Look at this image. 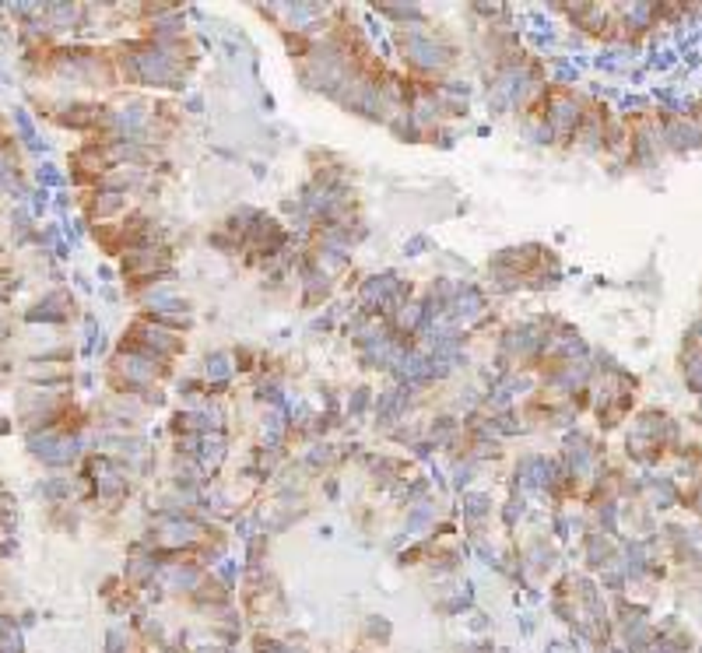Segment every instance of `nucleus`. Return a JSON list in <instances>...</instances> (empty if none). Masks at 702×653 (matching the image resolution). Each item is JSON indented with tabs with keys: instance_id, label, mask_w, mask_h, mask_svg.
I'll return each instance as SVG.
<instances>
[{
	"instance_id": "obj_2",
	"label": "nucleus",
	"mask_w": 702,
	"mask_h": 653,
	"mask_svg": "<svg viewBox=\"0 0 702 653\" xmlns=\"http://www.w3.org/2000/svg\"><path fill=\"white\" fill-rule=\"evenodd\" d=\"M401 288H404V285L397 281V274H393V271L366 278L362 288H358V306H362V313H383V309H386V302H390Z\"/></svg>"
},
{
	"instance_id": "obj_3",
	"label": "nucleus",
	"mask_w": 702,
	"mask_h": 653,
	"mask_svg": "<svg viewBox=\"0 0 702 653\" xmlns=\"http://www.w3.org/2000/svg\"><path fill=\"white\" fill-rule=\"evenodd\" d=\"M130 341H137L141 348L155 352L159 359H169V355H179V352H183V341H179L172 330H166V326H159V324H151V320H144V324L134 326Z\"/></svg>"
},
{
	"instance_id": "obj_8",
	"label": "nucleus",
	"mask_w": 702,
	"mask_h": 653,
	"mask_svg": "<svg viewBox=\"0 0 702 653\" xmlns=\"http://www.w3.org/2000/svg\"><path fill=\"white\" fill-rule=\"evenodd\" d=\"M221 457H225V436H221V432L204 436V439H201V449H197L201 467H218V464H221Z\"/></svg>"
},
{
	"instance_id": "obj_9",
	"label": "nucleus",
	"mask_w": 702,
	"mask_h": 653,
	"mask_svg": "<svg viewBox=\"0 0 702 653\" xmlns=\"http://www.w3.org/2000/svg\"><path fill=\"white\" fill-rule=\"evenodd\" d=\"M432 520H436V502L432 499H421V502H414L411 513H408V534H421L432 527Z\"/></svg>"
},
{
	"instance_id": "obj_14",
	"label": "nucleus",
	"mask_w": 702,
	"mask_h": 653,
	"mask_svg": "<svg viewBox=\"0 0 702 653\" xmlns=\"http://www.w3.org/2000/svg\"><path fill=\"white\" fill-rule=\"evenodd\" d=\"M14 126H18V134H21L25 144H36V123H32V116H29L21 106L14 109Z\"/></svg>"
},
{
	"instance_id": "obj_25",
	"label": "nucleus",
	"mask_w": 702,
	"mask_h": 653,
	"mask_svg": "<svg viewBox=\"0 0 702 653\" xmlns=\"http://www.w3.org/2000/svg\"><path fill=\"white\" fill-rule=\"evenodd\" d=\"M414 453L425 460V457H432V443H414Z\"/></svg>"
},
{
	"instance_id": "obj_24",
	"label": "nucleus",
	"mask_w": 702,
	"mask_h": 653,
	"mask_svg": "<svg viewBox=\"0 0 702 653\" xmlns=\"http://www.w3.org/2000/svg\"><path fill=\"white\" fill-rule=\"evenodd\" d=\"M186 109H190V113H204V99H201V95H190V99H186Z\"/></svg>"
},
{
	"instance_id": "obj_1",
	"label": "nucleus",
	"mask_w": 702,
	"mask_h": 653,
	"mask_svg": "<svg viewBox=\"0 0 702 653\" xmlns=\"http://www.w3.org/2000/svg\"><path fill=\"white\" fill-rule=\"evenodd\" d=\"M397 42H401L404 60H408L411 67H418V71H443V67H450V60H453V53H450L446 46H439L425 29L401 32Z\"/></svg>"
},
{
	"instance_id": "obj_5",
	"label": "nucleus",
	"mask_w": 702,
	"mask_h": 653,
	"mask_svg": "<svg viewBox=\"0 0 702 653\" xmlns=\"http://www.w3.org/2000/svg\"><path fill=\"white\" fill-rule=\"evenodd\" d=\"M331 285H334L331 274H327L320 264H316V267H313V264H306V267H302V295H306V302H309V306H313V302H320V299H327V295H331Z\"/></svg>"
},
{
	"instance_id": "obj_19",
	"label": "nucleus",
	"mask_w": 702,
	"mask_h": 653,
	"mask_svg": "<svg viewBox=\"0 0 702 653\" xmlns=\"http://www.w3.org/2000/svg\"><path fill=\"white\" fill-rule=\"evenodd\" d=\"M366 408H369V387H358V390L351 394V401H348V411H351V414H362Z\"/></svg>"
},
{
	"instance_id": "obj_13",
	"label": "nucleus",
	"mask_w": 702,
	"mask_h": 653,
	"mask_svg": "<svg viewBox=\"0 0 702 653\" xmlns=\"http://www.w3.org/2000/svg\"><path fill=\"white\" fill-rule=\"evenodd\" d=\"M379 14H386V18L401 21V25H408V18H414L418 25H425V21H421V7H414V4H408V7H393V4H383V7H379Z\"/></svg>"
},
{
	"instance_id": "obj_16",
	"label": "nucleus",
	"mask_w": 702,
	"mask_h": 653,
	"mask_svg": "<svg viewBox=\"0 0 702 653\" xmlns=\"http://www.w3.org/2000/svg\"><path fill=\"white\" fill-rule=\"evenodd\" d=\"M36 492H39L42 499H53L56 502V499H67L71 495V482H42Z\"/></svg>"
},
{
	"instance_id": "obj_7",
	"label": "nucleus",
	"mask_w": 702,
	"mask_h": 653,
	"mask_svg": "<svg viewBox=\"0 0 702 653\" xmlns=\"http://www.w3.org/2000/svg\"><path fill=\"white\" fill-rule=\"evenodd\" d=\"M207 379L214 383V387H225L229 383V376L236 372V362H232V355L229 352H214V355H207Z\"/></svg>"
},
{
	"instance_id": "obj_10",
	"label": "nucleus",
	"mask_w": 702,
	"mask_h": 653,
	"mask_svg": "<svg viewBox=\"0 0 702 653\" xmlns=\"http://www.w3.org/2000/svg\"><path fill=\"white\" fill-rule=\"evenodd\" d=\"M488 513H492V499H488V495H481V492H471V495H463V520H471V524H481Z\"/></svg>"
},
{
	"instance_id": "obj_17",
	"label": "nucleus",
	"mask_w": 702,
	"mask_h": 653,
	"mask_svg": "<svg viewBox=\"0 0 702 653\" xmlns=\"http://www.w3.org/2000/svg\"><path fill=\"white\" fill-rule=\"evenodd\" d=\"M36 179L42 183V190H49V186H60V183H64V176H60L49 162H42L39 169H36Z\"/></svg>"
},
{
	"instance_id": "obj_12",
	"label": "nucleus",
	"mask_w": 702,
	"mask_h": 653,
	"mask_svg": "<svg viewBox=\"0 0 702 653\" xmlns=\"http://www.w3.org/2000/svg\"><path fill=\"white\" fill-rule=\"evenodd\" d=\"M124 204H126V194H116V190H99V194H95V214H99V218L116 214Z\"/></svg>"
},
{
	"instance_id": "obj_21",
	"label": "nucleus",
	"mask_w": 702,
	"mask_h": 653,
	"mask_svg": "<svg viewBox=\"0 0 702 653\" xmlns=\"http://www.w3.org/2000/svg\"><path fill=\"white\" fill-rule=\"evenodd\" d=\"M331 457H334L331 447H313L309 449V457H306V464H309V467H320V464H327Z\"/></svg>"
},
{
	"instance_id": "obj_4",
	"label": "nucleus",
	"mask_w": 702,
	"mask_h": 653,
	"mask_svg": "<svg viewBox=\"0 0 702 653\" xmlns=\"http://www.w3.org/2000/svg\"><path fill=\"white\" fill-rule=\"evenodd\" d=\"M67 302H71L67 291H53V295H46L42 302H36L25 313V320L29 324H64L67 320Z\"/></svg>"
},
{
	"instance_id": "obj_6",
	"label": "nucleus",
	"mask_w": 702,
	"mask_h": 653,
	"mask_svg": "<svg viewBox=\"0 0 702 653\" xmlns=\"http://www.w3.org/2000/svg\"><path fill=\"white\" fill-rule=\"evenodd\" d=\"M576 120H579V109L569 102V99H555V102H551V109L544 113V123H548L555 134H569V130H576Z\"/></svg>"
},
{
	"instance_id": "obj_22",
	"label": "nucleus",
	"mask_w": 702,
	"mask_h": 653,
	"mask_svg": "<svg viewBox=\"0 0 702 653\" xmlns=\"http://www.w3.org/2000/svg\"><path fill=\"white\" fill-rule=\"evenodd\" d=\"M428 236H411L408 243H404V256H418V253H425L428 249Z\"/></svg>"
},
{
	"instance_id": "obj_11",
	"label": "nucleus",
	"mask_w": 702,
	"mask_h": 653,
	"mask_svg": "<svg viewBox=\"0 0 702 653\" xmlns=\"http://www.w3.org/2000/svg\"><path fill=\"white\" fill-rule=\"evenodd\" d=\"M46 14H49V25H53V29H74L81 7H74V4H49Z\"/></svg>"
},
{
	"instance_id": "obj_26",
	"label": "nucleus",
	"mask_w": 702,
	"mask_h": 653,
	"mask_svg": "<svg viewBox=\"0 0 702 653\" xmlns=\"http://www.w3.org/2000/svg\"><path fill=\"white\" fill-rule=\"evenodd\" d=\"M7 432H11V422H4V418H0V436H7Z\"/></svg>"
},
{
	"instance_id": "obj_18",
	"label": "nucleus",
	"mask_w": 702,
	"mask_h": 653,
	"mask_svg": "<svg viewBox=\"0 0 702 653\" xmlns=\"http://www.w3.org/2000/svg\"><path fill=\"white\" fill-rule=\"evenodd\" d=\"M471 478H474V460H467V464H456L453 467V489L463 492L471 485Z\"/></svg>"
},
{
	"instance_id": "obj_23",
	"label": "nucleus",
	"mask_w": 702,
	"mask_h": 653,
	"mask_svg": "<svg viewBox=\"0 0 702 653\" xmlns=\"http://www.w3.org/2000/svg\"><path fill=\"white\" fill-rule=\"evenodd\" d=\"M46 204H49V190H36V194H32V211H36V214H42V211H46Z\"/></svg>"
},
{
	"instance_id": "obj_20",
	"label": "nucleus",
	"mask_w": 702,
	"mask_h": 653,
	"mask_svg": "<svg viewBox=\"0 0 702 653\" xmlns=\"http://www.w3.org/2000/svg\"><path fill=\"white\" fill-rule=\"evenodd\" d=\"M531 137H534V144H551V141H555V130L541 120L537 126H531Z\"/></svg>"
},
{
	"instance_id": "obj_15",
	"label": "nucleus",
	"mask_w": 702,
	"mask_h": 653,
	"mask_svg": "<svg viewBox=\"0 0 702 653\" xmlns=\"http://www.w3.org/2000/svg\"><path fill=\"white\" fill-rule=\"evenodd\" d=\"M523 509H527L523 495H513V499L506 502V509H502V520H506V527H516V520L523 517Z\"/></svg>"
}]
</instances>
